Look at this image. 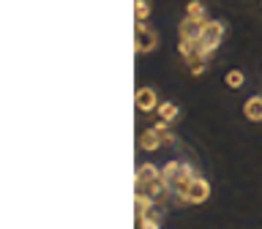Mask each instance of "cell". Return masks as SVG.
I'll return each mask as SVG.
<instances>
[{
	"mask_svg": "<svg viewBox=\"0 0 262 229\" xmlns=\"http://www.w3.org/2000/svg\"><path fill=\"white\" fill-rule=\"evenodd\" d=\"M196 175H200V172H196L194 164H183V161H169L161 167V180L169 186V191L178 196V202H183L186 188Z\"/></svg>",
	"mask_w": 262,
	"mask_h": 229,
	"instance_id": "6da1fadb",
	"label": "cell"
},
{
	"mask_svg": "<svg viewBox=\"0 0 262 229\" xmlns=\"http://www.w3.org/2000/svg\"><path fill=\"white\" fill-rule=\"evenodd\" d=\"M224 33H227L224 22L208 19V22H205V28H202V36L196 38V55H194V57H210V55L221 47Z\"/></svg>",
	"mask_w": 262,
	"mask_h": 229,
	"instance_id": "7a4b0ae2",
	"label": "cell"
},
{
	"mask_svg": "<svg viewBox=\"0 0 262 229\" xmlns=\"http://www.w3.org/2000/svg\"><path fill=\"white\" fill-rule=\"evenodd\" d=\"M159 47V36L150 30V28H145V22H137V30H134V49L139 55H147V52H153V49Z\"/></svg>",
	"mask_w": 262,
	"mask_h": 229,
	"instance_id": "3957f363",
	"label": "cell"
},
{
	"mask_svg": "<svg viewBox=\"0 0 262 229\" xmlns=\"http://www.w3.org/2000/svg\"><path fill=\"white\" fill-rule=\"evenodd\" d=\"M208 196H210V183L205 177L196 175L191 183H188L186 194H183V204H202Z\"/></svg>",
	"mask_w": 262,
	"mask_h": 229,
	"instance_id": "277c9868",
	"label": "cell"
},
{
	"mask_svg": "<svg viewBox=\"0 0 262 229\" xmlns=\"http://www.w3.org/2000/svg\"><path fill=\"white\" fill-rule=\"evenodd\" d=\"M134 104H137L139 112H153V109H159L161 101H159V96H156L153 87H139L137 96H134Z\"/></svg>",
	"mask_w": 262,
	"mask_h": 229,
	"instance_id": "5b68a950",
	"label": "cell"
},
{
	"mask_svg": "<svg viewBox=\"0 0 262 229\" xmlns=\"http://www.w3.org/2000/svg\"><path fill=\"white\" fill-rule=\"evenodd\" d=\"M202 28H205V22L186 16V19L178 25V36H180V38H186V41H196V38L202 36Z\"/></svg>",
	"mask_w": 262,
	"mask_h": 229,
	"instance_id": "8992f818",
	"label": "cell"
},
{
	"mask_svg": "<svg viewBox=\"0 0 262 229\" xmlns=\"http://www.w3.org/2000/svg\"><path fill=\"white\" fill-rule=\"evenodd\" d=\"M161 177V169L156 164H137V175H134V188L137 186H147L153 180Z\"/></svg>",
	"mask_w": 262,
	"mask_h": 229,
	"instance_id": "52a82bcc",
	"label": "cell"
},
{
	"mask_svg": "<svg viewBox=\"0 0 262 229\" xmlns=\"http://www.w3.org/2000/svg\"><path fill=\"white\" fill-rule=\"evenodd\" d=\"M137 145H139V150H159V147H164V139L156 128H147V131L139 134Z\"/></svg>",
	"mask_w": 262,
	"mask_h": 229,
	"instance_id": "ba28073f",
	"label": "cell"
},
{
	"mask_svg": "<svg viewBox=\"0 0 262 229\" xmlns=\"http://www.w3.org/2000/svg\"><path fill=\"white\" fill-rule=\"evenodd\" d=\"M243 114L251 123H262V96H251L249 101L243 104Z\"/></svg>",
	"mask_w": 262,
	"mask_h": 229,
	"instance_id": "9c48e42d",
	"label": "cell"
},
{
	"mask_svg": "<svg viewBox=\"0 0 262 229\" xmlns=\"http://www.w3.org/2000/svg\"><path fill=\"white\" fill-rule=\"evenodd\" d=\"M156 112H159V118H161V120H167V123H175V120H178V114H180L178 104H172V101H161Z\"/></svg>",
	"mask_w": 262,
	"mask_h": 229,
	"instance_id": "30bf717a",
	"label": "cell"
},
{
	"mask_svg": "<svg viewBox=\"0 0 262 229\" xmlns=\"http://www.w3.org/2000/svg\"><path fill=\"white\" fill-rule=\"evenodd\" d=\"M153 204H156V202H153L147 194H134V216H137V218H142L145 213L153 208Z\"/></svg>",
	"mask_w": 262,
	"mask_h": 229,
	"instance_id": "8fae6325",
	"label": "cell"
},
{
	"mask_svg": "<svg viewBox=\"0 0 262 229\" xmlns=\"http://www.w3.org/2000/svg\"><path fill=\"white\" fill-rule=\"evenodd\" d=\"M186 16L200 19V22H208V16H205V3H200V0H191V3L186 6Z\"/></svg>",
	"mask_w": 262,
	"mask_h": 229,
	"instance_id": "7c38bea8",
	"label": "cell"
},
{
	"mask_svg": "<svg viewBox=\"0 0 262 229\" xmlns=\"http://www.w3.org/2000/svg\"><path fill=\"white\" fill-rule=\"evenodd\" d=\"M224 82H227V87H232V90H241V87H243V82H246V77H243V71L232 68V71H227Z\"/></svg>",
	"mask_w": 262,
	"mask_h": 229,
	"instance_id": "4fadbf2b",
	"label": "cell"
},
{
	"mask_svg": "<svg viewBox=\"0 0 262 229\" xmlns=\"http://www.w3.org/2000/svg\"><path fill=\"white\" fill-rule=\"evenodd\" d=\"M188 71H191L194 77H202V74L208 71V57H191V60H188Z\"/></svg>",
	"mask_w": 262,
	"mask_h": 229,
	"instance_id": "5bb4252c",
	"label": "cell"
},
{
	"mask_svg": "<svg viewBox=\"0 0 262 229\" xmlns=\"http://www.w3.org/2000/svg\"><path fill=\"white\" fill-rule=\"evenodd\" d=\"M134 16H137V22H145L147 16H150V0H137L134 3Z\"/></svg>",
	"mask_w": 262,
	"mask_h": 229,
	"instance_id": "9a60e30c",
	"label": "cell"
},
{
	"mask_svg": "<svg viewBox=\"0 0 262 229\" xmlns=\"http://www.w3.org/2000/svg\"><path fill=\"white\" fill-rule=\"evenodd\" d=\"M161 226V221H156V218H137V229H159Z\"/></svg>",
	"mask_w": 262,
	"mask_h": 229,
	"instance_id": "2e32d148",
	"label": "cell"
}]
</instances>
